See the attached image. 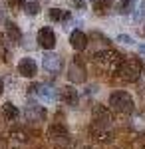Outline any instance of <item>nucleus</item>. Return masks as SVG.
Here are the masks:
<instances>
[{
    "mask_svg": "<svg viewBox=\"0 0 145 149\" xmlns=\"http://www.w3.org/2000/svg\"><path fill=\"white\" fill-rule=\"evenodd\" d=\"M93 60H96V64H98L105 74H117V70H119V66H121V62H123L121 54H119L117 50H112V48L98 52V54L93 56Z\"/></svg>",
    "mask_w": 145,
    "mask_h": 149,
    "instance_id": "obj_1",
    "label": "nucleus"
},
{
    "mask_svg": "<svg viewBox=\"0 0 145 149\" xmlns=\"http://www.w3.org/2000/svg\"><path fill=\"white\" fill-rule=\"evenodd\" d=\"M117 74H119V78L123 81H137L141 78V74H143V66H141V62L137 58H123Z\"/></svg>",
    "mask_w": 145,
    "mask_h": 149,
    "instance_id": "obj_2",
    "label": "nucleus"
},
{
    "mask_svg": "<svg viewBox=\"0 0 145 149\" xmlns=\"http://www.w3.org/2000/svg\"><path fill=\"white\" fill-rule=\"evenodd\" d=\"M109 107L117 113H133L135 102L127 92H113L109 95Z\"/></svg>",
    "mask_w": 145,
    "mask_h": 149,
    "instance_id": "obj_3",
    "label": "nucleus"
},
{
    "mask_svg": "<svg viewBox=\"0 0 145 149\" xmlns=\"http://www.w3.org/2000/svg\"><path fill=\"white\" fill-rule=\"evenodd\" d=\"M48 139L56 145L58 149H68L72 145V137L68 133V129L60 123H54V125L48 127Z\"/></svg>",
    "mask_w": 145,
    "mask_h": 149,
    "instance_id": "obj_4",
    "label": "nucleus"
},
{
    "mask_svg": "<svg viewBox=\"0 0 145 149\" xmlns=\"http://www.w3.org/2000/svg\"><path fill=\"white\" fill-rule=\"evenodd\" d=\"M91 127H101V129H113V115L109 107L105 105H96L91 111Z\"/></svg>",
    "mask_w": 145,
    "mask_h": 149,
    "instance_id": "obj_5",
    "label": "nucleus"
},
{
    "mask_svg": "<svg viewBox=\"0 0 145 149\" xmlns=\"http://www.w3.org/2000/svg\"><path fill=\"white\" fill-rule=\"evenodd\" d=\"M28 92L32 93V95H36V97L42 103H46V105H52V103H56V100H58L56 90H54L52 86H46V84H32V86L28 88Z\"/></svg>",
    "mask_w": 145,
    "mask_h": 149,
    "instance_id": "obj_6",
    "label": "nucleus"
},
{
    "mask_svg": "<svg viewBox=\"0 0 145 149\" xmlns=\"http://www.w3.org/2000/svg\"><path fill=\"white\" fill-rule=\"evenodd\" d=\"M42 68L50 74V76H56L60 74V70H62V58L54 54L52 50H46V54L42 56Z\"/></svg>",
    "mask_w": 145,
    "mask_h": 149,
    "instance_id": "obj_7",
    "label": "nucleus"
},
{
    "mask_svg": "<svg viewBox=\"0 0 145 149\" xmlns=\"http://www.w3.org/2000/svg\"><path fill=\"white\" fill-rule=\"evenodd\" d=\"M68 78H70V81H74V84H84L86 81V68H84V64L79 62L78 58L72 60V64L68 68Z\"/></svg>",
    "mask_w": 145,
    "mask_h": 149,
    "instance_id": "obj_8",
    "label": "nucleus"
},
{
    "mask_svg": "<svg viewBox=\"0 0 145 149\" xmlns=\"http://www.w3.org/2000/svg\"><path fill=\"white\" fill-rule=\"evenodd\" d=\"M24 115H26L28 121H32V123H40V121H44V119H46V109L40 105V103H34L32 102V103L26 105Z\"/></svg>",
    "mask_w": 145,
    "mask_h": 149,
    "instance_id": "obj_9",
    "label": "nucleus"
},
{
    "mask_svg": "<svg viewBox=\"0 0 145 149\" xmlns=\"http://www.w3.org/2000/svg\"><path fill=\"white\" fill-rule=\"evenodd\" d=\"M38 44L44 50H54V46H56V34H54V30L48 28V26L42 28L38 32Z\"/></svg>",
    "mask_w": 145,
    "mask_h": 149,
    "instance_id": "obj_10",
    "label": "nucleus"
},
{
    "mask_svg": "<svg viewBox=\"0 0 145 149\" xmlns=\"http://www.w3.org/2000/svg\"><path fill=\"white\" fill-rule=\"evenodd\" d=\"M18 74L24 78H34L38 74V64L34 62V58H22L18 62Z\"/></svg>",
    "mask_w": 145,
    "mask_h": 149,
    "instance_id": "obj_11",
    "label": "nucleus"
},
{
    "mask_svg": "<svg viewBox=\"0 0 145 149\" xmlns=\"http://www.w3.org/2000/svg\"><path fill=\"white\" fill-rule=\"evenodd\" d=\"M60 97H62V102L70 105V107H74V105H78L79 102V93L76 88H72V86H64L62 90H60Z\"/></svg>",
    "mask_w": 145,
    "mask_h": 149,
    "instance_id": "obj_12",
    "label": "nucleus"
},
{
    "mask_svg": "<svg viewBox=\"0 0 145 149\" xmlns=\"http://www.w3.org/2000/svg\"><path fill=\"white\" fill-rule=\"evenodd\" d=\"M70 44H72L74 50L82 52V50H86V48H88V36L84 34L82 30H74V32L70 34Z\"/></svg>",
    "mask_w": 145,
    "mask_h": 149,
    "instance_id": "obj_13",
    "label": "nucleus"
},
{
    "mask_svg": "<svg viewBox=\"0 0 145 149\" xmlns=\"http://www.w3.org/2000/svg\"><path fill=\"white\" fill-rule=\"evenodd\" d=\"M48 16H50L52 22H60V24L68 22V20L72 18V14L68 10H62V8H50V10H48Z\"/></svg>",
    "mask_w": 145,
    "mask_h": 149,
    "instance_id": "obj_14",
    "label": "nucleus"
},
{
    "mask_svg": "<svg viewBox=\"0 0 145 149\" xmlns=\"http://www.w3.org/2000/svg\"><path fill=\"white\" fill-rule=\"evenodd\" d=\"M18 115H20V111H18V107H16L12 102H6L4 105H2V117H4L6 121H16Z\"/></svg>",
    "mask_w": 145,
    "mask_h": 149,
    "instance_id": "obj_15",
    "label": "nucleus"
},
{
    "mask_svg": "<svg viewBox=\"0 0 145 149\" xmlns=\"http://www.w3.org/2000/svg\"><path fill=\"white\" fill-rule=\"evenodd\" d=\"M91 135L101 143H109L113 139V129H101V127H91Z\"/></svg>",
    "mask_w": 145,
    "mask_h": 149,
    "instance_id": "obj_16",
    "label": "nucleus"
},
{
    "mask_svg": "<svg viewBox=\"0 0 145 149\" xmlns=\"http://www.w3.org/2000/svg\"><path fill=\"white\" fill-rule=\"evenodd\" d=\"M6 34H8V40H10L12 44H18V42L22 40V32H20V28H18L16 24H12V22L6 24Z\"/></svg>",
    "mask_w": 145,
    "mask_h": 149,
    "instance_id": "obj_17",
    "label": "nucleus"
},
{
    "mask_svg": "<svg viewBox=\"0 0 145 149\" xmlns=\"http://www.w3.org/2000/svg\"><path fill=\"white\" fill-rule=\"evenodd\" d=\"M112 4H113V0H93V12L103 16V14H107L112 10Z\"/></svg>",
    "mask_w": 145,
    "mask_h": 149,
    "instance_id": "obj_18",
    "label": "nucleus"
},
{
    "mask_svg": "<svg viewBox=\"0 0 145 149\" xmlns=\"http://www.w3.org/2000/svg\"><path fill=\"white\" fill-rule=\"evenodd\" d=\"M129 125H131L133 131L143 133V131H145V115L143 113H135L133 117H131V121H129Z\"/></svg>",
    "mask_w": 145,
    "mask_h": 149,
    "instance_id": "obj_19",
    "label": "nucleus"
},
{
    "mask_svg": "<svg viewBox=\"0 0 145 149\" xmlns=\"http://www.w3.org/2000/svg\"><path fill=\"white\" fill-rule=\"evenodd\" d=\"M135 10V0H119L117 2V12L119 14H131Z\"/></svg>",
    "mask_w": 145,
    "mask_h": 149,
    "instance_id": "obj_20",
    "label": "nucleus"
},
{
    "mask_svg": "<svg viewBox=\"0 0 145 149\" xmlns=\"http://www.w3.org/2000/svg\"><path fill=\"white\" fill-rule=\"evenodd\" d=\"M10 137H12V141H18V143H26L28 141V133L24 131V129H14L10 133Z\"/></svg>",
    "mask_w": 145,
    "mask_h": 149,
    "instance_id": "obj_21",
    "label": "nucleus"
},
{
    "mask_svg": "<svg viewBox=\"0 0 145 149\" xmlns=\"http://www.w3.org/2000/svg\"><path fill=\"white\" fill-rule=\"evenodd\" d=\"M24 10H26V14L34 16V14H38L40 6H38V2H26V4H24Z\"/></svg>",
    "mask_w": 145,
    "mask_h": 149,
    "instance_id": "obj_22",
    "label": "nucleus"
},
{
    "mask_svg": "<svg viewBox=\"0 0 145 149\" xmlns=\"http://www.w3.org/2000/svg\"><path fill=\"white\" fill-rule=\"evenodd\" d=\"M6 4L10 6L12 10H18V8H22L26 2H24V0H6Z\"/></svg>",
    "mask_w": 145,
    "mask_h": 149,
    "instance_id": "obj_23",
    "label": "nucleus"
},
{
    "mask_svg": "<svg viewBox=\"0 0 145 149\" xmlns=\"http://www.w3.org/2000/svg\"><path fill=\"white\" fill-rule=\"evenodd\" d=\"M117 42H121V44H127V46H131V44H133V38H131V36L121 34V36H117Z\"/></svg>",
    "mask_w": 145,
    "mask_h": 149,
    "instance_id": "obj_24",
    "label": "nucleus"
},
{
    "mask_svg": "<svg viewBox=\"0 0 145 149\" xmlns=\"http://www.w3.org/2000/svg\"><path fill=\"white\" fill-rule=\"evenodd\" d=\"M135 16H137V20L145 18V0L141 2V4H139V6H137V14H135Z\"/></svg>",
    "mask_w": 145,
    "mask_h": 149,
    "instance_id": "obj_25",
    "label": "nucleus"
},
{
    "mask_svg": "<svg viewBox=\"0 0 145 149\" xmlns=\"http://www.w3.org/2000/svg\"><path fill=\"white\" fill-rule=\"evenodd\" d=\"M141 76H143V88H141V93H143V95H145V72H143V74H141Z\"/></svg>",
    "mask_w": 145,
    "mask_h": 149,
    "instance_id": "obj_26",
    "label": "nucleus"
},
{
    "mask_svg": "<svg viewBox=\"0 0 145 149\" xmlns=\"http://www.w3.org/2000/svg\"><path fill=\"white\" fill-rule=\"evenodd\" d=\"M139 52H141V54L145 56V44H143V46H139Z\"/></svg>",
    "mask_w": 145,
    "mask_h": 149,
    "instance_id": "obj_27",
    "label": "nucleus"
},
{
    "mask_svg": "<svg viewBox=\"0 0 145 149\" xmlns=\"http://www.w3.org/2000/svg\"><path fill=\"white\" fill-rule=\"evenodd\" d=\"M4 92V84H2V80H0V93Z\"/></svg>",
    "mask_w": 145,
    "mask_h": 149,
    "instance_id": "obj_28",
    "label": "nucleus"
},
{
    "mask_svg": "<svg viewBox=\"0 0 145 149\" xmlns=\"http://www.w3.org/2000/svg\"><path fill=\"white\" fill-rule=\"evenodd\" d=\"M143 149H145V137H143Z\"/></svg>",
    "mask_w": 145,
    "mask_h": 149,
    "instance_id": "obj_29",
    "label": "nucleus"
},
{
    "mask_svg": "<svg viewBox=\"0 0 145 149\" xmlns=\"http://www.w3.org/2000/svg\"><path fill=\"white\" fill-rule=\"evenodd\" d=\"M84 149H91V147H84Z\"/></svg>",
    "mask_w": 145,
    "mask_h": 149,
    "instance_id": "obj_30",
    "label": "nucleus"
},
{
    "mask_svg": "<svg viewBox=\"0 0 145 149\" xmlns=\"http://www.w3.org/2000/svg\"><path fill=\"white\" fill-rule=\"evenodd\" d=\"M143 32H145V28H143Z\"/></svg>",
    "mask_w": 145,
    "mask_h": 149,
    "instance_id": "obj_31",
    "label": "nucleus"
}]
</instances>
